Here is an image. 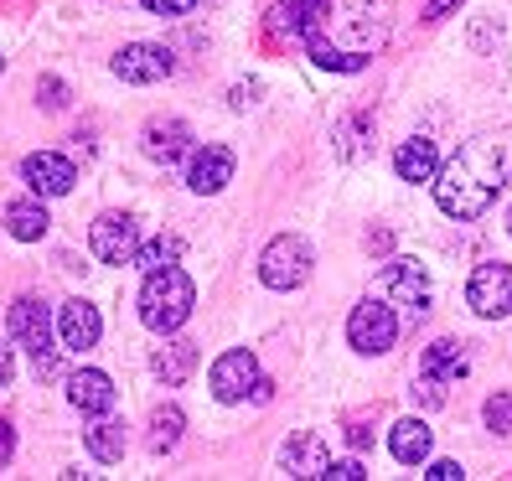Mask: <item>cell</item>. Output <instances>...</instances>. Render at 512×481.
<instances>
[{
  "instance_id": "2e32d148",
  "label": "cell",
  "mask_w": 512,
  "mask_h": 481,
  "mask_svg": "<svg viewBox=\"0 0 512 481\" xmlns=\"http://www.w3.org/2000/svg\"><path fill=\"white\" fill-rule=\"evenodd\" d=\"M280 466H285V476H326L331 450L321 445V435H295L280 450Z\"/></svg>"
},
{
  "instance_id": "83f0119b",
  "label": "cell",
  "mask_w": 512,
  "mask_h": 481,
  "mask_svg": "<svg viewBox=\"0 0 512 481\" xmlns=\"http://www.w3.org/2000/svg\"><path fill=\"white\" fill-rule=\"evenodd\" d=\"M363 476H368V471H363V461H352V456L326 466V481H363Z\"/></svg>"
},
{
  "instance_id": "f1b7e54d",
  "label": "cell",
  "mask_w": 512,
  "mask_h": 481,
  "mask_svg": "<svg viewBox=\"0 0 512 481\" xmlns=\"http://www.w3.org/2000/svg\"><path fill=\"white\" fill-rule=\"evenodd\" d=\"M414 399H419V404H430V409H440V404H445L440 378H430V373H425V378H419V388H414Z\"/></svg>"
},
{
  "instance_id": "8992f818",
  "label": "cell",
  "mask_w": 512,
  "mask_h": 481,
  "mask_svg": "<svg viewBox=\"0 0 512 481\" xmlns=\"http://www.w3.org/2000/svg\"><path fill=\"white\" fill-rule=\"evenodd\" d=\"M383 295L394 300V306H404L409 321H414V316H425V306H430V275H425V264L394 259V264L383 269Z\"/></svg>"
},
{
  "instance_id": "1f68e13d",
  "label": "cell",
  "mask_w": 512,
  "mask_h": 481,
  "mask_svg": "<svg viewBox=\"0 0 512 481\" xmlns=\"http://www.w3.org/2000/svg\"><path fill=\"white\" fill-rule=\"evenodd\" d=\"M11 378H16V357H11L6 342H0V388H11Z\"/></svg>"
},
{
  "instance_id": "4316f807",
  "label": "cell",
  "mask_w": 512,
  "mask_h": 481,
  "mask_svg": "<svg viewBox=\"0 0 512 481\" xmlns=\"http://www.w3.org/2000/svg\"><path fill=\"white\" fill-rule=\"evenodd\" d=\"M487 425L497 435H512V394H492L487 399Z\"/></svg>"
},
{
  "instance_id": "ba28073f",
  "label": "cell",
  "mask_w": 512,
  "mask_h": 481,
  "mask_svg": "<svg viewBox=\"0 0 512 481\" xmlns=\"http://www.w3.org/2000/svg\"><path fill=\"white\" fill-rule=\"evenodd\" d=\"M21 182L32 187L37 197H63V192H73L78 171H73V161H68V156L37 150V156H26V161H21Z\"/></svg>"
},
{
  "instance_id": "836d02e7",
  "label": "cell",
  "mask_w": 512,
  "mask_h": 481,
  "mask_svg": "<svg viewBox=\"0 0 512 481\" xmlns=\"http://www.w3.org/2000/svg\"><path fill=\"white\" fill-rule=\"evenodd\" d=\"M42 94H47V109H57V104H63V83L47 78V83H42Z\"/></svg>"
},
{
  "instance_id": "ffe728a7",
  "label": "cell",
  "mask_w": 512,
  "mask_h": 481,
  "mask_svg": "<svg viewBox=\"0 0 512 481\" xmlns=\"http://www.w3.org/2000/svg\"><path fill=\"white\" fill-rule=\"evenodd\" d=\"M150 368H156V378L161 383H187L192 378V368H197V347L192 342H166L161 352H156V363H150Z\"/></svg>"
},
{
  "instance_id": "7c38bea8",
  "label": "cell",
  "mask_w": 512,
  "mask_h": 481,
  "mask_svg": "<svg viewBox=\"0 0 512 481\" xmlns=\"http://www.w3.org/2000/svg\"><path fill=\"white\" fill-rule=\"evenodd\" d=\"M11 342H21L26 352H42L47 342H52V316H47V306L37 295H21L16 306H11Z\"/></svg>"
},
{
  "instance_id": "9c48e42d",
  "label": "cell",
  "mask_w": 512,
  "mask_h": 481,
  "mask_svg": "<svg viewBox=\"0 0 512 481\" xmlns=\"http://www.w3.org/2000/svg\"><path fill=\"white\" fill-rule=\"evenodd\" d=\"M171 52L166 47H156V42H130L125 52L114 57V73L125 78V83H161V78H171Z\"/></svg>"
},
{
  "instance_id": "603a6c76",
  "label": "cell",
  "mask_w": 512,
  "mask_h": 481,
  "mask_svg": "<svg viewBox=\"0 0 512 481\" xmlns=\"http://www.w3.org/2000/svg\"><path fill=\"white\" fill-rule=\"evenodd\" d=\"M326 6V0H290V6H280L275 11V21H269V26H275V32H316V11Z\"/></svg>"
},
{
  "instance_id": "4dcf8cb0",
  "label": "cell",
  "mask_w": 512,
  "mask_h": 481,
  "mask_svg": "<svg viewBox=\"0 0 512 481\" xmlns=\"http://www.w3.org/2000/svg\"><path fill=\"white\" fill-rule=\"evenodd\" d=\"M425 476H430V481H461V476H466V471H461V466H456V461H435V466H430V471H425Z\"/></svg>"
},
{
  "instance_id": "cb8c5ba5",
  "label": "cell",
  "mask_w": 512,
  "mask_h": 481,
  "mask_svg": "<svg viewBox=\"0 0 512 481\" xmlns=\"http://www.w3.org/2000/svg\"><path fill=\"white\" fill-rule=\"evenodd\" d=\"M182 259V238H171V233H156V238H145V244L135 249V264L140 269H166Z\"/></svg>"
},
{
  "instance_id": "e575fe53",
  "label": "cell",
  "mask_w": 512,
  "mask_h": 481,
  "mask_svg": "<svg viewBox=\"0 0 512 481\" xmlns=\"http://www.w3.org/2000/svg\"><path fill=\"white\" fill-rule=\"evenodd\" d=\"M254 94H259V83H249V88H233V109H244V104H254Z\"/></svg>"
},
{
  "instance_id": "d4e9b609",
  "label": "cell",
  "mask_w": 512,
  "mask_h": 481,
  "mask_svg": "<svg viewBox=\"0 0 512 481\" xmlns=\"http://www.w3.org/2000/svg\"><path fill=\"white\" fill-rule=\"evenodd\" d=\"M182 425H187V419H182V409H176V404L156 409V414H150V450H156V456H161V450H171L176 440H182Z\"/></svg>"
},
{
  "instance_id": "d590c367",
  "label": "cell",
  "mask_w": 512,
  "mask_h": 481,
  "mask_svg": "<svg viewBox=\"0 0 512 481\" xmlns=\"http://www.w3.org/2000/svg\"><path fill=\"white\" fill-rule=\"evenodd\" d=\"M450 6H461V0H435V6H430V11H425V21H440V16H445V11H450Z\"/></svg>"
},
{
  "instance_id": "3957f363",
  "label": "cell",
  "mask_w": 512,
  "mask_h": 481,
  "mask_svg": "<svg viewBox=\"0 0 512 481\" xmlns=\"http://www.w3.org/2000/svg\"><path fill=\"white\" fill-rule=\"evenodd\" d=\"M311 244L300 233H280L275 244H269L264 254H259V280L269 285V290H300L311 280Z\"/></svg>"
},
{
  "instance_id": "ac0fdd59",
  "label": "cell",
  "mask_w": 512,
  "mask_h": 481,
  "mask_svg": "<svg viewBox=\"0 0 512 481\" xmlns=\"http://www.w3.org/2000/svg\"><path fill=\"white\" fill-rule=\"evenodd\" d=\"M430 445H435V435H430L425 419H399L394 435H388V450H394L399 466H419V461L430 456Z\"/></svg>"
},
{
  "instance_id": "5bb4252c",
  "label": "cell",
  "mask_w": 512,
  "mask_h": 481,
  "mask_svg": "<svg viewBox=\"0 0 512 481\" xmlns=\"http://www.w3.org/2000/svg\"><path fill=\"white\" fill-rule=\"evenodd\" d=\"M192 150V130L182 119H156V125H145V156L161 161V166H176Z\"/></svg>"
},
{
  "instance_id": "8fae6325",
  "label": "cell",
  "mask_w": 512,
  "mask_h": 481,
  "mask_svg": "<svg viewBox=\"0 0 512 481\" xmlns=\"http://www.w3.org/2000/svg\"><path fill=\"white\" fill-rule=\"evenodd\" d=\"M228 182H233V150L228 145H202L192 156V166H187V187L202 192V197H213Z\"/></svg>"
},
{
  "instance_id": "e0dca14e",
  "label": "cell",
  "mask_w": 512,
  "mask_h": 481,
  "mask_svg": "<svg viewBox=\"0 0 512 481\" xmlns=\"http://www.w3.org/2000/svg\"><path fill=\"white\" fill-rule=\"evenodd\" d=\"M394 171H399V182H435V171H440L435 140H404L394 150Z\"/></svg>"
},
{
  "instance_id": "f546056e",
  "label": "cell",
  "mask_w": 512,
  "mask_h": 481,
  "mask_svg": "<svg viewBox=\"0 0 512 481\" xmlns=\"http://www.w3.org/2000/svg\"><path fill=\"white\" fill-rule=\"evenodd\" d=\"M197 6V0H145V11H156V16H187Z\"/></svg>"
},
{
  "instance_id": "52a82bcc",
  "label": "cell",
  "mask_w": 512,
  "mask_h": 481,
  "mask_svg": "<svg viewBox=\"0 0 512 481\" xmlns=\"http://www.w3.org/2000/svg\"><path fill=\"white\" fill-rule=\"evenodd\" d=\"M88 249H94L104 264H135V249H140V228L135 218L125 213H104L94 223V233H88Z\"/></svg>"
},
{
  "instance_id": "7402d4cb",
  "label": "cell",
  "mask_w": 512,
  "mask_h": 481,
  "mask_svg": "<svg viewBox=\"0 0 512 481\" xmlns=\"http://www.w3.org/2000/svg\"><path fill=\"white\" fill-rule=\"evenodd\" d=\"M83 445H88V456L94 461H119L125 456V425H119V419H99L94 430H83Z\"/></svg>"
},
{
  "instance_id": "8d00e7d4",
  "label": "cell",
  "mask_w": 512,
  "mask_h": 481,
  "mask_svg": "<svg viewBox=\"0 0 512 481\" xmlns=\"http://www.w3.org/2000/svg\"><path fill=\"white\" fill-rule=\"evenodd\" d=\"M507 233H512V207H507Z\"/></svg>"
},
{
  "instance_id": "484cf974",
  "label": "cell",
  "mask_w": 512,
  "mask_h": 481,
  "mask_svg": "<svg viewBox=\"0 0 512 481\" xmlns=\"http://www.w3.org/2000/svg\"><path fill=\"white\" fill-rule=\"evenodd\" d=\"M311 57H316V68H337V73H357V68L368 63L363 52H337L331 42H321L316 32H311Z\"/></svg>"
},
{
  "instance_id": "d6986e66",
  "label": "cell",
  "mask_w": 512,
  "mask_h": 481,
  "mask_svg": "<svg viewBox=\"0 0 512 481\" xmlns=\"http://www.w3.org/2000/svg\"><path fill=\"white\" fill-rule=\"evenodd\" d=\"M47 228H52V218H47L42 202H11V207H6V233L21 238V244H37Z\"/></svg>"
},
{
  "instance_id": "5b68a950",
  "label": "cell",
  "mask_w": 512,
  "mask_h": 481,
  "mask_svg": "<svg viewBox=\"0 0 512 481\" xmlns=\"http://www.w3.org/2000/svg\"><path fill=\"white\" fill-rule=\"evenodd\" d=\"M466 306L481 321H497L512 311V264H476L471 269V285H466Z\"/></svg>"
},
{
  "instance_id": "4fadbf2b",
  "label": "cell",
  "mask_w": 512,
  "mask_h": 481,
  "mask_svg": "<svg viewBox=\"0 0 512 481\" xmlns=\"http://www.w3.org/2000/svg\"><path fill=\"white\" fill-rule=\"evenodd\" d=\"M104 321H99V306H88V300H68L63 316H57V337H63L68 352H88L99 342Z\"/></svg>"
},
{
  "instance_id": "44dd1931",
  "label": "cell",
  "mask_w": 512,
  "mask_h": 481,
  "mask_svg": "<svg viewBox=\"0 0 512 481\" xmlns=\"http://www.w3.org/2000/svg\"><path fill=\"white\" fill-rule=\"evenodd\" d=\"M466 347L461 342H430L425 347V373L430 378H440V383H456V378H466Z\"/></svg>"
},
{
  "instance_id": "9a60e30c",
  "label": "cell",
  "mask_w": 512,
  "mask_h": 481,
  "mask_svg": "<svg viewBox=\"0 0 512 481\" xmlns=\"http://www.w3.org/2000/svg\"><path fill=\"white\" fill-rule=\"evenodd\" d=\"M68 404L83 409V414H109V409H114V383H109V373H99V368L73 373V378H68Z\"/></svg>"
},
{
  "instance_id": "6da1fadb",
  "label": "cell",
  "mask_w": 512,
  "mask_h": 481,
  "mask_svg": "<svg viewBox=\"0 0 512 481\" xmlns=\"http://www.w3.org/2000/svg\"><path fill=\"white\" fill-rule=\"evenodd\" d=\"M507 187V156L497 140H471L435 171V202L445 218L471 223L497 202V192Z\"/></svg>"
},
{
  "instance_id": "30bf717a",
  "label": "cell",
  "mask_w": 512,
  "mask_h": 481,
  "mask_svg": "<svg viewBox=\"0 0 512 481\" xmlns=\"http://www.w3.org/2000/svg\"><path fill=\"white\" fill-rule=\"evenodd\" d=\"M259 383V363H254V352H223L218 363H213V394L223 404H238V399H249V388Z\"/></svg>"
},
{
  "instance_id": "277c9868",
  "label": "cell",
  "mask_w": 512,
  "mask_h": 481,
  "mask_svg": "<svg viewBox=\"0 0 512 481\" xmlns=\"http://www.w3.org/2000/svg\"><path fill=\"white\" fill-rule=\"evenodd\" d=\"M394 337H399L394 306H383V300H363V306H352V316H347V342H352L357 352L378 357V352L394 347Z\"/></svg>"
},
{
  "instance_id": "d6a6232c",
  "label": "cell",
  "mask_w": 512,
  "mask_h": 481,
  "mask_svg": "<svg viewBox=\"0 0 512 481\" xmlns=\"http://www.w3.org/2000/svg\"><path fill=\"white\" fill-rule=\"evenodd\" d=\"M16 456V435H11V425H6V419H0V466H6Z\"/></svg>"
},
{
  "instance_id": "7a4b0ae2",
  "label": "cell",
  "mask_w": 512,
  "mask_h": 481,
  "mask_svg": "<svg viewBox=\"0 0 512 481\" xmlns=\"http://www.w3.org/2000/svg\"><path fill=\"white\" fill-rule=\"evenodd\" d=\"M192 300H197V290H192V280H187V269H176V264H166V269H145V285H140V321L150 326V332H176L187 316H192Z\"/></svg>"
}]
</instances>
